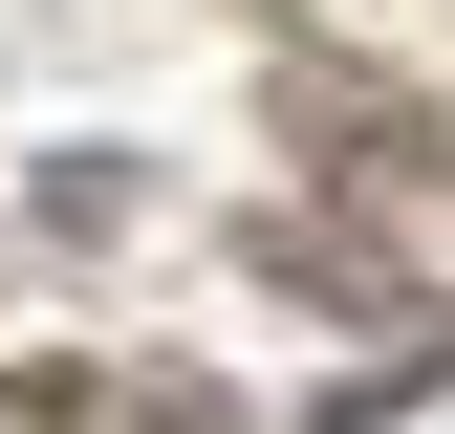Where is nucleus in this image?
<instances>
[{
    "mask_svg": "<svg viewBox=\"0 0 455 434\" xmlns=\"http://www.w3.org/2000/svg\"><path fill=\"white\" fill-rule=\"evenodd\" d=\"M282 131L347 152V174H455V108H412L390 66H282Z\"/></svg>",
    "mask_w": 455,
    "mask_h": 434,
    "instance_id": "1",
    "label": "nucleus"
},
{
    "mask_svg": "<svg viewBox=\"0 0 455 434\" xmlns=\"http://www.w3.org/2000/svg\"><path fill=\"white\" fill-rule=\"evenodd\" d=\"M239 283H282V304H325V326H390V304H412L369 217H239Z\"/></svg>",
    "mask_w": 455,
    "mask_h": 434,
    "instance_id": "2",
    "label": "nucleus"
},
{
    "mask_svg": "<svg viewBox=\"0 0 455 434\" xmlns=\"http://www.w3.org/2000/svg\"><path fill=\"white\" fill-rule=\"evenodd\" d=\"M0 434H131V369H87V348H22V369H0Z\"/></svg>",
    "mask_w": 455,
    "mask_h": 434,
    "instance_id": "3",
    "label": "nucleus"
}]
</instances>
